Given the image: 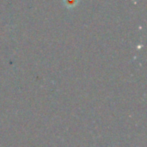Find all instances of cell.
Here are the masks:
<instances>
[{
  "mask_svg": "<svg viewBox=\"0 0 147 147\" xmlns=\"http://www.w3.org/2000/svg\"><path fill=\"white\" fill-rule=\"evenodd\" d=\"M78 3V0H64V4L68 9H72L76 7Z\"/></svg>",
  "mask_w": 147,
  "mask_h": 147,
  "instance_id": "obj_1",
  "label": "cell"
}]
</instances>
